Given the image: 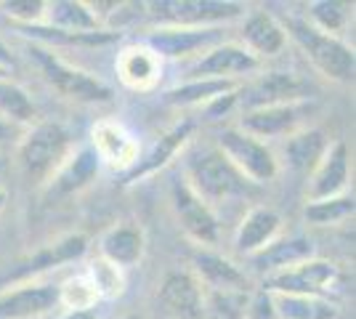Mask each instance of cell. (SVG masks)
Wrapping results in <instances>:
<instances>
[{
    "label": "cell",
    "instance_id": "obj_1",
    "mask_svg": "<svg viewBox=\"0 0 356 319\" xmlns=\"http://www.w3.org/2000/svg\"><path fill=\"white\" fill-rule=\"evenodd\" d=\"M72 152V136L64 125L35 122L16 147V167L30 186H45Z\"/></svg>",
    "mask_w": 356,
    "mask_h": 319
},
{
    "label": "cell",
    "instance_id": "obj_2",
    "mask_svg": "<svg viewBox=\"0 0 356 319\" xmlns=\"http://www.w3.org/2000/svg\"><path fill=\"white\" fill-rule=\"evenodd\" d=\"M280 24H282L284 35L296 40V46L303 51V56L312 61V67L322 77L332 80V83H351L354 80V48L346 46L341 38L325 35L316 27H312L306 19H298V16H287Z\"/></svg>",
    "mask_w": 356,
    "mask_h": 319
},
{
    "label": "cell",
    "instance_id": "obj_3",
    "mask_svg": "<svg viewBox=\"0 0 356 319\" xmlns=\"http://www.w3.org/2000/svg\"><path fill=\"white\" fill-rule=\"evenodd\" d=\"M184 181L202 202H208L210 208L216 202H229V199L234 197H245L252 189V183L245 181L218 149L197 154L192 163L186 165Z\"/></svg>",
    "mask_w": 356,
    "mask_h": 319
},
{
    "label": "cell",
    "instance_id": "obj_4",
    "mask_svg": "<svg viewBox=\"0 0 356 319\" xmlns=\"http://www.w3.org/2000/svg\"><path fill=\"white\" fill-rule=\"evenodd\" d=\"M30 59L40 67L43 77L67 99L72 101H83V104H106L115 99V91L106 85L104 80L90 75L80 67H72L64 59H59L51 48L30 46Z\"/></svg>",
    "mask_w": 356,
    "mask_h": 319
},
{
    "label": "cell",
    "instance_id": "obj_5",
    "mask_svg": "<svg viewBox=\"0 0 356 319\" xmlns=\"http://www.w3.org/2000/svg\"><path fill=\"white\" fill-rule=\"evenodd\" d=\"M144 8L160 27H223L248 11L245 3L232 0H160L144 3Z\"/></svg>",
    "mask_w": 356,
    "mask_h": 319
},
{
    "label": "cell",
    "instance_id": "obj_6",
    "mask_svg": "<svg viewBox=\"0 0 356 319\" xmlns=\"http://www.w3.org/2000/svg\"><path fill=\"white\" fill-rule=\"evenodd\" d=\"M218 152L232 163V167L252 186L271 183L280 176V160L266 141L248 136L239 128H226L218 136Z\"/></svg>",
    "mask_w": 356,
    "mask_h": 319
},
{
    "label": "cell",
    "instance_id": "obj_7",
    "mask_svg": "<svg viewBox=\"0 0 356 319\" xmlns=\"http://www.w3.org/2000/svg\"><path fill=\"white\" fill-rule=\"evenodd\" d=\"M316 112V101L314 99H303V101H287V104L264 106V109H250L242 112L239 117V131H245L248 136L266 141V138H287L309 128V120Z\"/></svg>",
    "mask_w": 356,
    "mask_h": 319
},
{
    "label": "cell",
    "instance_id": "obj_8",
    "mask_svg": "<svg viewBox=\"0 0 356 319\" xmlns=\"http://www.w3.org/2000/svg\"><path fill=\"white\" fill-rule=\"evenodd\" d=\"M226 40L223 27H154L147 32V43L160 59L189 61Z\"/></svg>",
    "mask_w": 356,
    "mask_h": 319
},
{
    "label": "cell",
    "instance_id": "obj_9",
    "mask_svg": "<svg viewBox=\"0 0 356 319\" xmlns=\"http://www.w3.org/2000/svg\"><path fill=\"white\" fill-rule=\"evenodd\" d=\"M341 272L332 261L325 259H309L298 263L287 272H280L274 277L264 279V290L274 295H316L327 298L330 290L338 285Z\"/></svg>",
    "mask_w": 356,
    "mask_h": 319
},
{
    "label": "cell",
    "instance_id": "obj_10",
    "mask_svg": "<svg viewBox=\"0 0 356 319\" xmlns=\"http://www.w3.org/2000/svg\"><path fill=\"white\" fill-rule=\"evenodd\" d=\"M264 61L252 56L248 48L234 40H223L218 46L205 51L200 59H194L186 67V80H200V77H213V80H232L237 83L239 77H250L261 72Z\"/></svg>",
    "mask_w": 356,
    "mask_h": 319
},
{
    "label": "cell",
    "instance_id": "obj_11",
    "mask_svg": "<svg viewBox=\"0 0 356 319\" xmlns=\"http://www.w3.org/2000/svg\"><path fill=\"white\" fill-rule=\"evenodd\" d=\"M309 93H312L309 83L296 72L268 69L250 80L242 91H237V106L242 112H250V109L287 104V101H303V99H312Z\"/></svg>",
    "mask_w": 356,
    "mask_h": 319
},
{
    "label": "cell",
    "instance_id": "obj_12",
    "mask_svg": "<svg viewBox=\"0 0 356 319\" xmlns=\"http://www.w3.org/2000/svg\"><path fill=\"white\" fill-rule=\"evenodd\" d=\"M351 183V152L346 141H330L325 157L306 179V202L348 195Z\"/></svg>",
    "mask_w": 356,
    "mask_h": 319
},
{
    "label": "cell",
    "instance_id": "obj_13",
    "mask_svg": "<svg viewBox=\"0 0 356 319\" xmlns=\"http://www.w3.org/2000/svg\"><path fill=\"white\" fill-rule=\"evenodd\" d=\"M170 205H173V213L178 218V227L184 229V234L189 240H194L197 245L218 243L221 227H218L216 213H213L208 202H202L194 195L184 179L170 186Z\"/></svg>",
    "mask_w": 356,
    "mask_h": 319
},
{
    "label": "cell",
    "instance_id": "obj_14",
    "mask_svg": "<svg viewBox=\"0 0 356 319\" xmlns=\"http://www.w3.org/2000/svg\"><path fill=\"white\" fill-rule=\"evenodd\" d=\"M90 149L99 163L120 173H128L141 157L138 138L118 120H99L90 128Z\"/></svg>",
    "mask_w": 356,
    "mask_h": 319
},
{
    "label": "cell",
    "instance_id": "obj_15",
    "mask_svg": "<svg viewBox=\"0 0 356 319\" xmlns=\"http://www.w3.org/2000/svg\"><path fill=\"white\" fill-rule=\"evenodd\" d=\"M88 253V237L80 234V231H72V234H64L56 243L45 245L43 250H38L32 259L22 261L14 272L8 274V282H35L38 277H43L48 272H56L61 266L72 263V261H80Z\"/></svg>",
    "mask_w": 356,
    "mask_h": 319
},
{
    "label": "cell",
    "instance_id": "obj_16",
    "mask_svg": "<svg viewBox=\"0 0 356 319\" xmlns=\"http://www.w3.org/2000/svg\"><path fill=\"white\" fill-rule=\"evenodd\" d=\"M59 309V285L19 282L0 290V319H40Z\"/></svg>",
    "mask_w": 356,
    "mask_h": 319
},
{
    "label": "cell",
    "instance_id": "obj_17",
    "mask_svg": "<svg viewBox=\"0 0 356 319\" xmlns=\"http://www.w3.org/2000/svg\"><path fill=\"white\" fill-rule=\"evenodd\" d=\"M192 274L194 279L202 285V290L210 293H237L248 295L250 279L239 266H234L229 259H223L221 253L200 247L192 253Z\"/></svg>",
    "mask_w": 356,
    "mask_h": 319
},
{
    "label": "cell",
    "instance_id": "obj_18",
    "mask_svg": "<svg viewBox=\"0 0 356 319\" xmlns=\"http://www.w3.org/2000/svg\"><path fill=\"white\" fill-rule=\"evenodd\" d=\"M115 72L128 91L147 93L157 88V83L163 77V59L144 40L131 43V46L120 48L118 59H115Z\"/></svg>",
    "mask_w": 356,
    "mask_h": 319
},
{
    "label": "cell",
    "instance_id": "obj_19",
    "mask_svg": "<svg viewBox=\"0 0 356 319\" xmlns=\"http://www.w3.org/2000/svg\"><path fill=\"white\" fill-rule=\"evenodd\" d=\"M280 237H282V215L268 205H255L245 213V218L234 231V250L250 259Z\"/></svg>",
    "mask_w": 356,
    "mask_h": 319
},
{
    "label": "cell",
    "instance_id": "obj_20",
    "mask_svg": "<svg viewBox=\"0 0 356 319\" xmlns=\"http://www.w3.org/2000/svg\"><path fill=\"white\" fill-rule=\"evenodd\" d=\"M160 304L178 319H205V290L192 272H170L160 288Z\"/></svg>",
    "mask_w": 356,
    "mask_h": 319
},
{
    "label": "cell",
    "instance_id": "obj_21",
    "mask_svg": "<svg viewBox=\"0 0 356 319\" xmlns=\"http://www.w3.org/2000/svg\"><path fill=\"white\" fill-rule=\"evenodd\" d=\"M309 259H316V247L309 237H280L248 261H250L252 272H258L266 279V277L287 272V269H293Z\"/></svg>",
    "mask_w": 356,
    "mask_h": 319
},
{
    "label": "cell",
    "instance_id": "obj_22",
    "mask_svg": "<svg viewBox=\"0 0 356 319\" xmlns=\"http://www.w3.org/2000/svg\"><path fill=\"white\" fill-rule=\"evenodd\" d=\"M99 170H102V163L93 154V149L90 147H80V149H74L64 160V165L54 173V179L45 183V192H48V197L54 199L77 195V192H83L86 186L96 181Z\"/></svg>",
    "mask_w": 356,
    "mask_h": 319
},
{
    "label": "cell",
    "instance_id": "obj_23",
    "mask_svg": "<svg viewBox=\"0 0 356 319\" xmlns=\"http://www.w3.org/2000/svg\"><path fill=\"white\" fill-rule=\"evenodd\" d=\"M327 147H330V138L322 128H303L284 138L282 160L290 167V173L309 179L314 167L319 165V160L325 157Z\"/></svg>",
    "mask_w": 356,
    "mask_h": 319
},
{
    "label": "cell",
    "instance_id": "obj_24",
    "mask_svg": "<svg viewBox=\"0 0 356 319\" xmlns=\"http://www.w3.org/2000/svg\"><path fill=\"white\" fill-rule=\"evenodd\" d=\"M239 35H242V46L261 61L280 56L287 46V35H284L280 19H274L266 11H255V14L248 16Z\"/></svg>",
    "mask_w": 356,
    "mask_h": 319
},
{
    "label": "cell",
    "instance_id": "obj_25",
    "mask_svg": "<svg viewBox=\"0 0 356 319\" xmlns=\"http://www.w3.org/2000/svg\"><path fill=\"white\" fill-rule=\"evenodd\" d=\"M144 250H147V237L134 224H118V227L106 229L99 240V256L120 269L136 266L144 259Z\"/></svg>",
    "mask_w": 356,
    "mask_h": 319
},
{
    "label": "cell",
    "instance_id": "obj_26",
    "mask_svg": "<svg viewBox=\"0 0 356 319\" xmlns=\"http://www.w3.org/2000/svg\"><path fill=\"white\" fill-rule=\"evenodd\" d=\"M192 128V122H181L176 128H170L165 136H160V141H154V147L144 157H138V163L125 173V183H136L141 179H147V176H154L157 170H163L181 152V147L189 141Z\"/></svg>",
    "mask_w": 356,
    "mask_h": 319
},
{
    "label": "cell",
    "instance_id": "obj_27",
    "mask_svg": "<svg viewBox=\"0 0 356 319\" xmlns=\"http://www.w3.org/2000/svg\"><path fill=\"white\" fill-rule=\"evenodd\" d=\"M45 24L54 30L70 32V35H90V32L106 30L86 0H48L45 3Z\"/></svg>",
    "mask_w": 356,
    "mask_h": 319
},
{
    "label": "cell",
    "instance_id": "obj_28",
    "mask_svg": "<svg viewBox=\"0 0 356 319\" xmlns=\"http://www.w3.org/2000/svg\"><path fill=\"white\" fill-rule=\"evenodd\" d=\"M239 85L232 80H213V77H200V80H184L176 88L163 93V101L168 106L178 109H192V106H208L216 99H221L226 93H234Z\"/></svg>",
    "mask_w": 356,
    "mask_h": 319
},
{
    "label": "cell",
    "instance_id": "obj_29",
    "mask_svg": "<svg viewBox=\"0 0 356 319\" xmlns=\"http://www.w3.org/2000/svg\"><path fill=\"white\" fill-rule=\"evenodd\" d=\"M271 295L274 314L277 319H338L341 309L330 298H316V295Z\"/></svg>",
    "mask_w": 356,
    "mask_h": 319
},
{
    "label": "cell",
    "instance_id": "obj_30",
    "mask_svg": "<svg viewBox=\"0 0 356 319\" xmlns=\"http://www.w3.org/2000/svg\"><path fill=\"white\" fill-rule=\"evenodd\" d=\"M0 117L11 125H32L38 117L30 93L11 77H0Z\"/></svg>",
    "mask_w": 356,
    "mask_h": 319
},
{
    "label": "cell",
    "instance_id": "obj_31",
    "mask_svg": "<svg viewBox=\"0 0 356 319\" xmlns=\"http://www.w3.org/2000/svg\"><path fill=\"white\" fill-rule=\"evenodd\" d=\"M99 304H102V295H99L96 285L90 282L86 269L67 277L59 285V306L67 309V314L70 311H96Z\"/></svg>",
    "mask_w": 356,
    "mask_h": 319
},
{
    "label": "cell",
    "instance_id": "obj_32",
    "mask_svg": "<svg viewBox=\"0 0 356 319\" xmlns=\"http://www.w3.org/2000/svg\"><path fill=\"white\" fill-rule=\"evenodd\" d=\"M306 14H309V24L316 27L325 35L332 38H341L348 19H351V6L348 3H338V0H314L306 6Z\"/></svg>",
    "mask_w": 356,
    "mask_h": 319
},
{
    "label": "cell",
    "instance_id": "obj_33",
    "mask_svg": "<svg viewBox=\"0 0 356 319\" xmlns=\"http://www.w3.org/2000/svg\"><path fill=\"white\" fill-rule=\"evenodd\" d=\"M356 202L354 195H341L332 199H319V202H306L303 218L312 227H338L343 221L354 218Z\"/></svg>",
    "mask_w": 356,
    "mask_h": 319
},
{
    "label": "cell",
    "instance_id": "obj_34",
    "mask_svg": "<svg viewBox=\"0 0 356 319\" xmlns=\"http://www.w3.org/2000/svg\"><path fill=\"white\" fill-rule=\"evenodd\" d=\"M86 274L90 277V282L96 285L102 301H115V298H120V295L125 293V288H128L125 269L109 263V261L102 259V256H96V259L90 261L88 266H86Z\"/></svg>",
    "mask_w": 356,
    "mask_h": 319
},
{
    "label": "cell",
    "instance_id": "obj_35",
    "mask_svg": "<svg viewBox=\"0 0 356 319\" xmlns=\"http://www.w3.org/2000/svg\"><path fill=\"white\" fill-rule=\"evenodd\" d=\"M248 295L237 293H205V319H245Z\"/></svg>",
    "mask_w": 356,
    "mask_h": 319
},
{
    "label": "cell",
    "instance_id": "obj_36",
    "mask_svg": "<svg viewBox=\"0 0 356 319\" xmlns=\"http://www.w3.org/2000/svg\"><path fill=\"white\" fill-rule=\"evenodd\" d=\"M45 3L48 0H8V3H0V8L19 30H24V27L45 24Z\"/></svg>",
    "mask_w": 356,
    "mask_h": 319
},
{
    "label": "cell",
    "instance_id": "obj_37",
    "mask_svg": "<svg viewBox=\"0 0 356 319\" xmlns=\"http://www.w3.org/2000/svg\"><path fill=\"white\" fill-rule=\"evenodd\" d=\"M0 67L8 69V72L14 69V56H11V51H8V46L3 40H0Z\"/></svg>",
    "mask_w": 356,
    "mask_h": 319
},
{
    "label": "cell",
    "instance_id": "obj_38",
    "mask_svg": "<svg viewBox=\"0 0 356 319\" xmlns=\"http://www.w3.org/2000/svg\"><path fill=\"white\" fill-rule=\"evenodd\" d=\"M64 319H96V314L93 311H70Z\"/></svg>",
    "mask_w": 356,
    "mask_h": 319
},
{
    "label": "cell",
    "instance_id": "obj_39",
    "mask_svg": "<svg viewBox=\"0 0 356 319\" xmlns=\"http://www.w3.org/2000/svg\"><path fill=\"white\" fill-rule=\"evenodd\" d=\"M6 205H8V192L0 186V213L6 211Z\"/></svg>",
    "mask_w": 356,
    "mask_h": 319
},
{
    "label": "cell",
    "instance_id": "obj_40",
    "mask_svg": "<svg viewBox=\"0 0 356 319\" xmlns=\"http://www.w3.org/2000/svg\"><path fill=\"white\" fill-rule=\"evenodd\" d=\"M0 77H11V72H8V69H3V67H0Z\"/></svg>",
    "mask_w": 356,
    "mask_h": 319
},
{
    "label": "cell",
    "instance_id": "obj_41",
    "mask_svg": "<svg viewBox=\"0 0 356 319\" xmlns=\"http://www.w3.org/2000/svg\"><path fill=\"white\" fill-rule=\"evenodd\" d=\"M125 319H141V317H136V314H131V317H125Z\"/></svg>",
    "mask_w": 356,
    "mask_h": 319
}]
</instances>
